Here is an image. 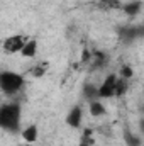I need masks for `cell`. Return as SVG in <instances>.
I'll use <instances>...</instances> for the list:
<instances>
[{
	"mask_svg": "<svg viewBox=\"0 0 144 146\" xmlns=\"http://www.w3.org/2000/svg\"><path fill=\"white\" fill-rule=\"evenodd\" d=\"M20 121V107L17 104H5L0 107V127L15 131Z\"/></svg>",
	"mask_w": 144,
	"mask_h": 146,
	"instance_id": "obj_1",
	"label": "cell"
},
{
	"mask_svg": "<svg viewBox=\"0 0 144 146\" xmlns=\"http://www.w3.org/2000/svg\"><path fill=\"white\" fill-rule=\"evenodd\" d=\"M24 85L22 75L14 72H0V90L7 95L17 94Z\"/></svg>",
	"mask_w": 144,
	"mask_h": 146,
	"instance_id": "obj_2",
	"label": "cell"
},
{
	"mask_svg": "<svg viewBox=\"0 0 144 146\" xmlns=\"http://www.w3.org/2000/svg\"><path fill=\"white\" fill-rule=\"evenodd\" d=\"M27 42V36L24 34H15V36H9L3 41V49L7 53H20L22 46Z\"/></svg>",
	"mask_w": 144,
	"mask_h": 146,
	"instance_id": "obj_3",
	"label": "cell"
},
{
	"mask_svg": "<svg viewBox=\"0 0 144 146\" xmlns=\"http://www.w3.org/2000/svg\"><path fill=\"white\" fill-rule=\"evenodd\" d=\"M115 82H117V75L115 73H110L107 78L104 80V83L100 85L98 88V97H114V90H115Z\"/></svg>",
	"mask_w": 144,
	"mask_h": 146,
	"instance_id": "obj_4",
	"label": "cell"
},
{
	"mask_svg": "<svg viewBox=\"0 0 144 146\" xmlns=\"http://www.w3.org/2000/svg\"><path fill=\"white\" fill-rule=\"evenodd\" d=\"M80 122H81V109H80L78 106H75V107L70 110V114L66 115V124L71 126V127H78Z\"/></svg>",
	"mask_w": 144,
	"mask_h": 146,
	"instance_id": "obj_5",
	"label": "cell"
},
{
	"mask_svg": "<svg viewBox=\"0 0 144 146\" xmlns=\"http://www.w3.org/2000/svg\"><path fill=\"white\" fill-rule=\"evenodd\" d=\"M36 51H37V41L36 39H27V42L20 49V54L26 56V58H32V56H36Z\"/></svg>",
	"mask_w": 144,
	"mask_h": 146,
	"instance_id": "obj_6",
	"label": "cell"
},
{
	"mask_svg": "<svg viewBox=\"0 0 144 146\" xmlns=\"http://www.w3.org/2000/svg\"><path fill=\"white\" fill-rule=\"evenodd\" d=\"M22 138H24L29 145H32V143L37 139V127L36 126H29V127H26V129L22 131Z\"/></svg>",
	"mask_w": 144,
	"mask_h": 146,
	"instance_id": "obj_7",
	"label": "cell"
},
{
	"mask_svg": "<svg viewBox=\"0 0 144 146\" xmlns=\"http://www.w3.org/2000/svg\"><path fill=\"white\" fill-rule=\"evenodd\" d=\"M90 114H92L93 117H100V115H104V114H105V107H104V104H100L98 100H92V104H90Z\"/></svg>",
	"mask_w": 144,
	"mask_h": 146,
	"instance_id": "obj_8",
	"label": "cell"
},
{
	"mask_svg": "<svg viewBox=\"0 0 144 146\" xmlns=\"http://www.w3.org/2000/svg\"><path fill=\"white\" fill-rule=\"evenodd\" d=\"M126 92H127V80H126V78H117V82H115V90H114V95L120 97V95H124Z\"/></svg>",
	"mask_w": 144,
	"mask_h": 146,
	"instance_id": "obj_9",
	"label": "cell"
},
{
	"mask_svg": "<svg viewBox=\"0 0 144 146\" xmlns=\"http://www.w3.org/2000/svg\"><path fill=\"white\" fill-rule=\"evenodd\" d=\"M46 70H48V63L42 61V63H39V65H36V66L31 68V75L36 76V78H39V76H42V75L46 73Z\"/></svg>",
	"mask_w": 144,
	"mask_h": 146,
	"instance_id": "obj_10",
	"label": "cell"
},
{
	"mask_svg": "<svg viewBox=\"0 0 144 146\" xmlns=\"http://www.w3.org/2000/svg\"><path fill=\"white\" fill-rule=\"evenodd\" d=\"M97 5L100 9H120L122 7L119 0H102V2H97Z\"/></svg>",
	"mask_w": 144,
	"mask_h": 146,
	"instance_id": "obj_11",
	"label": "cell"
},
{
	"mask_svg": "<svg viewBox=\"0 0 144 146\" xmlns=\"http://www.w3.org/2000/svg\"><path fill=\"white\" fill-rule=\"evenodd\" d=\"M124 12L129 14V15H134L141 10V2H132V3H127V5H122Z\"/></svg>",
	"mask_w": 144,
	"mask_h": 146,
	"instance_id": "obj_12",
	"label": "cell"
},
{
	"mask_svg": "<svg viewBox=\"0 0 144 146\" xmlns=\"http://www.w3.org/2000/svg\"><path fill=\"white\" fill-rule=\"evenodd\" d=\"M85 97L87 99H90V100H95L97 97H98V88H95L93 85H85Z\"/></svg>",
	"mask_w": 144,
	"mask_h": 146,
	"instance_id": "obj_13",
	"label": "cell"
},
{
	"mask_svg": "<svg viewBox=\"0 0 144 146\" xmlns=\"http://www.w3.org/2000/svg\"><path fill=\"white\" fill-rule=\"evenodd\" d=\"M120 75H122V78H131L132 76V68L131 66H122V70H120Z\"/></svg>",
	"mask_w": 144,
	"mask_h": 146,
	"instance_id": "obj_14",
	"label": "cell"
},
{
	"mask_svg": "<svg viewBox=\"0 0 144 146\" xmlns=\"http://www.w3.org/2000/svg\"><path fill=\"white\" fill-rule=\"evenodd\" d=\"M127 145L129 146H139V139L134 138V136H129V134H127Z\"/></svg>",
	"mask_w": 144,
	"mask_h": 146,
	"instance_id": "obj_15",
	"label": "cell"
},
{
	"mask_svg": "<svg viewBox=\"0 0 144 146\" xmlns=\"http://www.w3.org/2000/svg\"><path fill=\"white\" fill-rule=\"evenodd\" d=\"M80 146H88V145H85V143H81V145H80Z\"/></svg>",
	"mask_w": 144,
	"mask_h": 146,
	"instance_id": "obj_16",
	"label": "cell"
}]
</instances>
